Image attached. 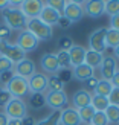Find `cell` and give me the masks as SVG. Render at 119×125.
Listing matches in <instances>:
<instances>
[{
    "label": "cell",
    "instance_id": "24",
    "mask_svg": "<svg viewBox=\"0 0 119 125\" xmlns=\"http://www.w3.org/2000/svg\"><path fill=\"white\" fill-rule=\"evenodd\" d=\"M46 105L44 93H29V107L34 110H40Z\"/></svg>",
    "mask_w": 119,
    "mask_h": 125
},
{
    "label": "cell",
    "instance_id": "35",
    "mask_svg": "<svg viewBox=\"0 0 119 125\" xmlns=\"http://www.w3.org/2000/svg\"><path fill=\"white\" fill-rule=\"evenodd\" d=\"M55 76H57L63 84H66L72 79V70L70 69H60V70L55 73Z\"/></svg>",
    "mask_w": 119,
    "mask_h": 125
},
{
    "label": "cell",
    "instance_id": "43",
    "mask_svg": "<svg viewBox=\"0 0 119 125\" xmlns=\"http://www.w3.org/2000/svg\"><path fill=\"white\" fill-rule=\"evenodd\" d=\"M110 29H115V31H119V14L110 17Z\"/></svg>",
    "mask_w": 119,
    "mask_h": 125
},
{
    "label": "cell",
    "instance_id": "1",
    "mask_svg": "<svg viewBox=\"0 0 119 125\" xmlns=\"http://www.w3.org/2000/svg\"><path fill=\"white\" fill-rule=\"evenodd\" d=\"M3 14V24H6L11 31H23L26 29L28 18L24 17V14L20 11V8H12L8 6L6 9L2 11Z\"/></svg>",
    "mask_w": 119,
    "mask_h": 125
},
{
    "label": "cell",
    "instance_id": "40",
    "mask_svg": "<svg viewBox=\"0 0 119 125\" xmlns=\"http://www.w3.org/2000/svg\"><path fill=\"white\" fill-rule=\"evenodd\" d=\"M11 37V29L6 24H0V41H8Z\"/></svg>",
    "mask_w": 119,
    "mask_h": 125
},
{
    "label": "cell",
    "instance_id": "41",
    "mask_svg": "<svg viewBox=\"0 0 119 125\" xmlns=\"http://www.w3.org/2000/svg\"><path fill=\"white\" fill-rule=\"evenodd\" d=\"M57 26H60L61 29H67V28H70L72 26V21L70 20H67L66 17H60V20H58V23H57Z\"/></svg>",
    "mask_w": 119,
    "mask_h": 125
},
{
    "label": "cell",
    "instance_id": "46",
    "mask_svg": "<svg viewBox=\"0 0 119 125\" xmlns=\"http://www.w3.org/2000/svg\"><path fill=\"white\" fill-rule=\"evenodd\" d=\"M8 121H9V117L0 111V125H8Z\"/></svg>",
    "mask_w": 119,
    "mask_h": 125
},
{
    "label": "cell",
    "instance_id": "10",
    "mask_svg": "<svg viewBox=\"0 0 119 125\" xmlns=\"http://www.w3.org/2000/svg\"><path fill=\"white\" fill-rule=\"evenodd\" d=\"M43 5L44 3L40 2V0H26V2L20 3V11L24 14L28 20L29 18H37L43 9Z\"/></svg>",
    "mask_w": 119,
    "mask_h": 125
},
{
    "label": "cell",
    "instance_id": "27",
    "mask_svg": "<svg viewBox=\"0 0 119 125\" xmlns=\"http://www.w3.org/2000/svg\"><path fill=\"white\" fill-rule=\"evenodd\" d=\"M104 113H105V116H107L108 124L118 125V122H119V107H116V105H108Z\"/></svg>",
    "mask_w": 119,
    "mask_h": 125
},
{
    "label": "cell",
    "instance_id": "26",
    "mask_svg": "<svg viewBox=\"0 0 119 125\" xmlns=\"http://www.w3.org/2000/svg\"><path fill=\"white\" fill-rule=\"evenodd\" d=\"M78 115H79L81 124L87 125V124H90V122H92V117H93V115H95V108H93L92 105H87V107L78 110Z\"/></svg>",
    "mask_w": 119,
    "mask_h": 125
},
{
    "label": "cell",
    "instance_id": "34",
    "mask_svg": "<svg viewBox=\"0 0 119 125\" xmlns=\"http://www.w3.org/2000/svg\"><path fill=\"white\" fill-rule=\"evenodd\" d=\"M9 70H14V62L6 57H3V55H0V75Z\"/></svg>",
    "mask_w": 119,
    "mask_h": 125
},
{
    "label": "cell",
    "instance_id": "47",
    "mask_svg": "<svg viewBox=\"0 0 119 125\" xmlns=\"http://www.w3.org/2000/svg\"><path fill=\"white\" fill-rule=\"evenodd\" d=\"M8 6H9V2H8V0H0V11L6 9Z\"/></svg>",
    "mask_w": 119,
    "mask_h": 125
},
{
    "label": "cell",
    "instance_id": "32",
    "mask_svg": "<svg viewBox=\"0 0 119 125\" xmlns=\"http://www.w3.org/2000/svg\"><path fill=\"white\" fill-rule=\"evenodd\" d=\"M55 57H57V61L60 64V69H69L70 67V58H69V53L67 52H57L55 53Z\"/></svg>",
    "mask_w": 119,
    "mask_h": 125
},
{
    "label": "cell",
    "instance_id": "17",
    "mask_svg": "<svg viewBox=\"0 0 119 125\" xmlns=\"http://www.w3.org/2000/svg\"><path fill=\"white\" fill-rule=\"evenodd\" d=\"M84 14L92 18H99L104 15V2L102 0H92V2H83Z\"/></svg>",
    "mask_w": 119,
    "mask_h": 125
},
{
    "label": "cell",
    "instance_id": "8",
    "mask_svg": "<svg viewBox=\"0 0 119 125\" xmlns=\"http://www.w3.org/2000/svg\"><path fill=\"white\" fill-rule=\"evenodd\" d=\"M105 32H107V28H98L96 31L89 35V46L90 51H95L98 53L105 52Z\"/></svg>",
    "mask_w": 119,
    "mask_h": 125
},
{
    "label": "cell",
    "instance_id": "4",
    "mask_svg": "<svg viewBox=\"0 0 119 125\" xmlns=\"http://www.w3.org/2000/svg\"><path fill=\"white\" fill-rule=\"evenodd\" d=\"M3 113L9 117V119H23L28 116V105L24 104L23 99L12 98L11 101L5 105Z\"/></svg>",
    "mask_w": 119,
    "mask_h": 125
},
{
    "label": "cell",
    "instance_id": "13",
    "mask_svg": "<svg viewBox=\"0 0 119 125\" xmlns=\"http://www.w3.org/2000/svg\"><path fill=\"white\" fill-rule=\"evenodd\" d=\"M99 70H101V79H107L110 81L111 78H113V75L118 72V67H116V58L115 57H110V55H107V57L102 58V62L101 66H99Z\"/></svg>",
    "mask_w": 119,
    "mask_h": 125
},
{
    "label": "cell",
    "instance_id": "9",
    "mask_svg": "<svg viewBox=\"0 0 119 125\" xmlns=\"http://www.w3.org/2000/svg\"><path fill=\"white\" fill-rule=\"evenodd\" d=\"M63 17H66L67 20H70L72 24L73 23H78L81 18L84 17V9H83V5L79 2H66L64 5V9H63Z\"/></svg>",
    "mask_w": 119,
    "mask_h": 125
},
{
    "label": "cell",
    "instance_id": "39",
    "mask_svg": "<svg viewBox=\"0 0 119 125\" xmlns=\"http://www.w3.org/2000/svg\"><path fill=\"white\" fill-rule=\"evenodd\" d=\"M11 99H12V96H11V93L8 90H5V89L0 90V107H5Z\"/></svg>",
    "mask_w": 119,
    "mask_h": 125
},
{
    "label": "cell",
    "instance_id": "49",
    "mask_svg": "<svg viewBox=\"0 0 119 125\" xmlns=\"http://www.w3.org/2000/svg\"><path fill=\"white\" fill-rule=\"evenodd\" d=\"M115 55H116V58H119V46L115 49Z\"/></svg>",
    "mask_w": 119,
    "mask_h": 125
},
{
    "label": "cell",
    "instance_id": "22",
    "mask_svg": "<svg viewBox=\"0 0 119 125\" xmlns=\"http://www.w3.org/2000/svg\"><path fill=\"white\" fill-rule=\"evenodd\" d=\"M111 89H113V85H111L110 81H107V79H99V81H98L96 89L93 90V92H95V95H98V96H104V98H107V96L110 95Z\"/></svg>",
    "mask_w": 119,
    "mask_h": 125
},
{
    "label": "cell",
    "instance_id": "20",
    "mask_svg": "<svg viewBox=\"0 0 119 125\" xmlns=\"http://www.w3.org/2000/svg\"><path fill=\"white\" fill-rule=\"evenodd\" d=\"M93 70H95V69H92L90 66H87V64L83 62V64H79V66L72 69V78L84 83L86 79H89L90 76H93Z\"/></svg>",
    "mask_w": 119,
    "mask_h": 125
},
{
    "label": "cell",
    "instance_id": "16",
    "mask_svg": "<svg viewBox=\"0 0 119 125\" xmlns=\"http://www.w3.org/2000/svg\"><path fill=\"white\" fill-rule=\"evenodd\" d=\"M40 66L46 73H51V75H55L60 70V64L57 61L55 53H43L40 58Z\"/></svg>",
    "mask_w": 119,
    "mask_h": 125
},
{
    "label": "cell",
    "instance_id": "33",
    "mask_svg": "<svg viewBox=\"0 0 119 125\" xmlns=\"http://www.w3.org/2000/svg\"><path fill=\"white\" fill-rule=\"evenodd\" d=\"M90 124L92 125H108V121H107V116H105L104 111H95Z\"/></svg>",
    "mask_w": 119,
    "mask_h": 125
},
{
    "label": "cell",
    "instance_id": "25",
    "mask_svg": "<svg viewBox=\"0 0 119 125\" xmlns=\"http://www.w3.org/2000/svg\"><path fill=\"white\" fill-rule=\"evenodd\" d=\"M92 107L95 108V111H105L107 107L110 105L108 99L104 98V96H98V95H93L92 96Z\"/></svg>",
    "mask_w": 119,
    "mask_h": 125
},
{
    "label": "cell",
    "instance_id": "30",
    "mask_svg": "<svg viewBox=\"0 0 119 125\" xmlns=\"http://www.w3.org/2000/svg\"><path fill=\"white\" fill-rule=\"evenodd\" d=\"M35 125H60V111H54L47 117L35 122Z\"/></svg>",
    "mask_w": 119,
    "mask_h": 125
},
{
    "label": "cell",
    "instance_id": "12",
    "mask_svg": "<svg viewBox=\"0 0 119 125\" xmlns=\"http://www.w3.org/2000/svg\"><path fill=\"white\" fill-rule=\"evenodd\" d=\"M14 73L17 76L29 79L35 73V62L32 60H29V58H24L22 61H18L17 64H14Z\"/></svg>",
    "mask_w": 119,
    "mask_h": 125
},
{
    "label": "cell",
    "instance_id": "15",
    "mask_svg": "<svg viewBox=\"0 0 119 125\" xmlns=\"http://www.w3.org/2000/svg\"><path fill=\"white\" fill-rule=\"evenodd\" d=\"M60 17H61V14L58 11H55L54 8H51L49 5H43V9H41V12H40V15H38V18L44 23V24H47V26H55V24L58 23V20H60Z\"/></svg>",
    "mask_w": 119,
    "mask_h": 125
},
{
    "label": "cell",
    "instance_id": "51",
    "mask_svg": "<svg viewBox=\"0 0 119 125\" xmlns=\"http://www.w3.org/2000/svg\"><path fill=\"white\" fill-rule=\"evenodd\" d=\"M118 125H119V122H118Z\"/></svg>",
    "mask_w": 119,
    "mask_h": 125
},
{
    "label": "cell",
    "instance_id": "37",
    "mask_svg": "<svg viewBox=\"0 0 119 125\" xmlns=\"http://www.w3.org/2000/svg\"><path fill=\"white\" fill-rule=\"evenodd\" d=\"M110 105H116V107H119V89H116V87H113L110 92V95L107 96Z\"/></svg>",
    "mask_w": 119,
    "mask_h": 125
},
{
    "label": "cell",
    "instance_id": "29",
    "mask_svg": "<svg viewBox=\"0 0 119 125\" xmlns=\"http://www.w3.org/2000/svg\"><path fill=\"white\" fill-rule=\"evenodd\" d=\"M104 14H107L110 17L119 14V0H108V2H104Z\"/></svg>",
    "mask_w": 119,
    "mask_h": 125
},
{
    "label": "cell",
    "instance_id": "7",
    "mask_svg": "<svg viewBox=\"0 0 119 125\" xmlns=\"http://www.w3.org/2000/svg\"><path fill=\"white\" fill-rule=\"evenodd\" d=\"M38 40L29 32L28 29H23L18 32V37H17V43L15 44L22 49V51L26 53V52H34L37 47H38Z\"/></svg>",
    "mask_w": 119,
    "mask_h": 125
},
{
    "label": "cell",
    "instance_id": "50",
    "mask_svg": "<svg viewBox=\"0 0 119 125\" xmlns=\"http://www.w3.org/2000/svg\"><path fill=\"white\" fill-rule=\"evenodd\" d=\"M87 125H92V124H87Z\"/></svg>",
    "mask_w": 119,
    "mask_h": 125
},
{
    "label": "cell",
    "instance_id": "6",
    "mask_svg": "<svg viewBox=\"0 0 119 125\" xmlns=\"http://www.w3.org/2000/svg\"><path fill=\"white\" fill-rule=\"evenodd\" d=\"M0 55H3L8 60H11L14 64H17L18 61L26 58V53L17 44H11L8 41H0Z\"/></svg>",
    "mask_w": 119,
    "mask_h": 125
},
{
    "label": "cell",
    "instance_id": "5",
    "mask_svg": "<svg viewBox=\"0 0 119 125\" xmlns=\"http://www.w3.org/2000/svg\"><path fill=\"white\" fill-rule=\"evenodd\" d=\"M44 102L51 110L54 111H61L66 107H69V98L64 92H51L47 90L44 95Z\"/></svg>",
    "mask_w": 119,
    "mask_h": 125
},
{
    "label": "cell",
    "instance_id": "19",
    "mask_svg": "<svg viewBox=\"0 0 119 125\" xmlns=\"http://www.w3.org/2000/svg\"><path fill=\"white\" fill-rule=\"evenodd\" d=\"M72 102L75 105V108L79 110V108H84L87 107V105H90L92 104V95L89 92H86V90H76L73 93V96H72Z\"/></svg>",
    "mask_w": 119,
    "mask_h": 125
},
{
    "label": "cell",
    "instance_id": "3",
    "mask_svg": "<svg viewBox=\"0 0 119 125\" xmlns=\"http://www.w3.org/2000/svg\"><path fill=\"white\" fill-rule=\"evenodd\" d=\"M5 90H8L11 93L12 98H17V99H23L24 96L29 95V85H28V79H24L22 76H17L14 75L9 83L5 85Z\"/></svg>",
    "mask_w": 119,
    "mask_h": 125
},
{
    "label": "cell",
    "instance_id": "28",
    "mask_svg": "<svg viewBox=\"0 0 119 125\" xmlns=\"http://www.w3.org/2000/svg\"><path fill=\"white\" fill-rule=\"evenodd\" d=\"M47 90H51V92H64V84H63L55 75H52V76H47Z\"/></svg>",
    "mask_w": 119,
    "mask_h": 125
},
{
    "label": "cell",
    "instance_id": "44",
    "mask_svg": "<svg viewBox=\"0 0 119 125\" xmlns=\"http://www.w3.org/2000/svg\"><path fill=\"white\" fill-rule=\"evenodd\" d=\"M110 83H111V85L113 87H116V89H119V70L113 75V78L110 79Z\"/></svg>",
    "mask_w": 119,
    "mask_h": 125
},
{
    "label": "cell",
    "instance_id": "21",
    "mask_svg": "<svg viewBox=\"0 0 119 125\" xmlns=\"http://www.w3.org/2000/svg\"><path fill=\"white\" fill-rule=\"evenodd\" d=\"M102 58H104V53H98L95 51H87L86 52V58H84V64L87 66H90L92 69H96L101 66V62H102Z\"/></svg>",
    "mask_w": 119,
    "mask_h": 125
},
{
    "label": "cell",
    "instance_id": "42",
    "mask_svg": "<svg viewBox=\"0 0 119 125\" xmlns=\"http://www.w3.org/2000/svg\"><path fill=\"white\" fill-rule=\"evenodd\" d=\"M14 70H9V72H5V73H2V75H0V81H2V83L6 85V84H8L9 83V79L12 78V76H14Z\"/></svg>",
    "mask_w": 119,
    "mask_h": 125
},
{
    "label": "cell",
    "instance_id": "18",
    "mask_svg": "<svg viewBox=\"0 0 119 125\" xmlns=\"http://www.w3.org/2000/svg\"><path fill=\"white\" fill-rule=\"evenodd\" d=\"M86 52L87 49L83 47L81 44H73L69 51V58H70V67H76L79 64L84 62V58H86Z\"/></svg>",
    "mask_w": 119,
    "mask_h": 125
},
{
    "label": "cell",
    "instance_id": "48",
    "mask_svg": "<svg viewBox=\"0 0 119 125\" xmlns=\"http://www.w3.org/2000/svg\"><path fill=\"white\" fill-rule=\"evenodd\" d=\"M8 125H23V124H22V119H9Z\"/></svg>",
    "mask_w": 119,
    "mask_h": 125
},
{
    "label": "cell",
    "instance_id": "2",
    "mask_svg": "<svg viewBox=\"0 0 119 125\" xmlns=\"http://www.w3.org/2000/svg\"><path fill=\"white\" fill-rule=\"evenodd\" d=\"M26 29L38 41H49L52 38V35H54L52 28L47 26V24H44L38 17L37 18H29L28 23H26Z\"/></svg>",
    "mask_w": 119,
    "mask_h": 125
},
{
    "label": "cell",
    "instance_id": "36",
    "mask_svg": "<svg viewBox=\"0 0 119 125\" xmlns=\"http://www.w3.org/2000/svg\"><path fill=\"white\" fill-rule=\"evenodd\" d=\"M98 81H99V79H98L96 76H90L89 79H86L84 83H83V84H84V89H83V90H86V92L90 93V90H95V89H96Z\"/></svg>",
    "mask_w": 119,
    "mask_h": 125
},
{
    "label": "cell",
    "instance_id": "38",
    "mask_svg": "<svg viewBox=\"0 0 119 125\" xmlns=\"http://www.w3.org/2000/svg\"><path fill=\"white\" fill-rule=\"evenodd\" d=\"M46 5H49L55 11H58L60 14H63V9H64L66 2H64V0H51V2H46Z\"/></svg>",
    "mask_w": 119,
    "mask_h": 125
},
{
    "label": "cell",
    "instance_id": "23",
    "mask_svg": "<svg viewBox=\"0 0 119 125\" xmlns=\"http://www.w3.org/2000/svg\"><path fill=\"white\" fill-rule=\"evenodd\" d=\"M118 46H119V31L108 28L107 32H105V47L116 49Z\"/></svg>",
    "mask_w": 119,
    "mask_h": 125
},
{
    "label": "cell",
    "instance_id": "52",
    "mask_svg": "<svg viewBox=\"0 0 119 125\" xmlns=\"http://www.w3.org/2000/svg\"><path fill=\"white\" fill-rule=\"evenodd\" d=\"M0 90H2V89H0Z\"/></svg>",
    "mask_w": 119,
    "mask_h": 125
},
{
    "label": "cell",
    "instance_id": "14",
    "mask_svg": "<svg viewBox=\"0 0 119 125\" xmlns=\"http://www.w3.org/2000/svg\"><path fill=\"white\" fill-rule=\"evenodd\" d=\"M60 125H83L78 110L73 107H66L60 111Z\"/></svg>",
    "mask_w": 119,
    "mask_h": 125
},
{
    "label": "cell",
    "instance_id": "45",
    "mask_svg": "<svg viewBox=\"0 0 119 125\" xmlns=\"http://www.w3.org/2000/svg\"><path fill=\"white\" fill-rule=\"evenodd\" d=\"M22 124L23 125H35V119L32 116H26V117H23L22 119Z\"/></svg>",
    "mask_w": 119,
    "mask_h": 125
},
{
    "label": "cell",
    "instance_id": "11",
    "mask_svg": "<svg viewBox=\"0 0 119 125\" xmlns=\"http://www.w3.org/2000/svg\"><path fill=\"white\" fill-rule=\"evenodd\" d=\"M29 93H44L47 90V76L43 73H34L28 79Z\"/></svg>",
    "mask_w": 119,
    "mask_h": 125
},
{
    "label": "cell",
    "instance_id": "31",
    "mask_svg": "<svg viewBox=\"0 0 119 125\" xmlns=\"http://www.w3.org/2000/svg\"><path fill=\"white\" fill-rule=\"evenodd\" d=\"M72 46H73L72 37L63 35V37H60V38H58V49H60V51H63V52H69Z\"/></svg>",
    "mask_w": 119,
    "mask_h": 125
}]
</instances>
